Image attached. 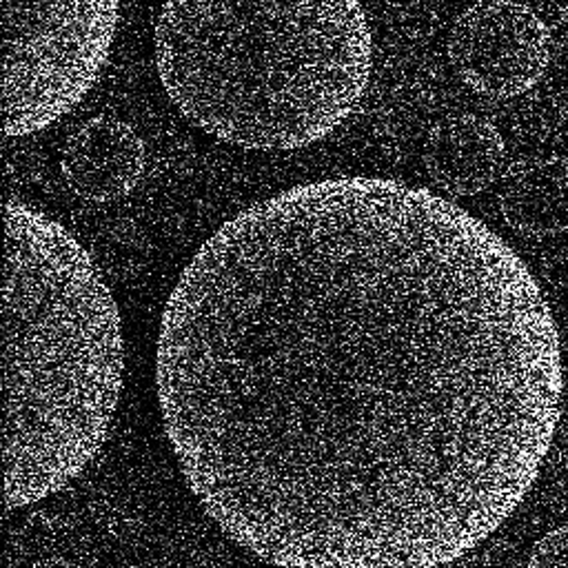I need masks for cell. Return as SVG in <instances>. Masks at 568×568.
<instances>
[{
  "label": "cell",
  "mask_w": 568,
  "mask_h": 568,
  "mask_svg": "<svg viewBox=\"0 0 568 568\" xmlns=\"http://www.w3.org/2000/svg\"><path fill=\"white\" fill-rule=\"evenodd\" d=\"M564 390L544 291L490 226L377 175L222 222L160 317L195 501L275 568H444L537 479Z\"/></svg>",
  "instance_id": "cell-1"
},
{
  "label": "cell",
  "mask_w": 568,
  "mask_h": 568,
  "mask_svg": "<svg viewBox=\"0 0 568 568\" xmlns=\"http://www.w3.org/2000/svg\"><path fill=\"white\" fill-rule=\"evenodd\" d=\"M4 217V501L18 510L62 490L104 446L124 335L100 268L60 222L18 200Z\"/></svg>",
  "instance_id": "cell-2"
},
{
  "label": "cell",
  "mask_w": 568,
  "mask_h": 568,
  "mask_svg": "<svg viewBox=\"0 0 568 568\" xmlns=\"http://www.w3.org/2000/svg\"><path fill=\"white\" fill-rule=\"evenodd\" d=\"M153 53L193 126L246 151H297L362 102L373 31L359 0H164Z\"/></svg>",
  "instance_id": "cell-3"
},
{
  "label": "cell",
  "mask_w": 568,
  "mask_h": 568,
  "mask_svg": "<svg viewBox=\"0 0 568 568\" xmlns=\"http://www.w3.org/2000/svg\"><path fill=\"white\" fill-rule=\"evenodd\" d=\"M4 133L31 135L67 115L102 73L120 0H2Z\"/></svg>",
  "instance_id": "cell-4"
},
{
  "label": "cell",
  "mask_w": 568,
  "mask_h": 568,
  "mask_svg": "<svg viewBox=\"0 0 568 568\" xmlns=\"http://www.w3.org/2000/svg\"><path fill=\"white\" fill-rule=\"evenodd\" d=\"M448 60L459 80L486 98L530 91L550 62L546 22L517 0H477L450 24Z\"/></svg>",
  "instance_id": "cell-5"
},
{
  "label": "cell",
  "mask_w": 568,
  "mask_h": 568,
  "mask_svg": "<svg viewBox=\"0 0 568 568\" xmlns=\"http://www.w3.org/2000/svg\"><path fill=\"white\" fill-rule=\"evenodd\" d=\"M60 171L67 186L87 202L120 200L142 180L144 142L129 122L93 115L64 140Z\"/></svg>",
  "instance_id": "cell-6"
},
{
  "label": "cell",
  "mask_w": 568,
  "mask_h": 568,
  "mask_svg": "<svg viewBox=\"0 0 568 568\" xmlns=\"http://www.w3.org/2000/svg\"><path fill=\"white\" fill-rule=\"evenodd\" d=\"M422 162L444 193L470 197L504 175L506 144L490 120L475 113L448 115L428 129Z\"/></svg>",
  "instance_id": "cell-7"
},
{
  "label": "cell",
  "mask_w": 568,
  "mask_h": 568,
  "mask_svg": "<svg viewBox=\"0 0 568 568\" xmlns=\"http://www.w3.org/2000/svg\"><path fill=\"white\" fill-rule=\"evenodd\" d=\"M497 200L501 217L519 235L541 240L568 231V160L535 158L508 166Z\"/></svg>",
  "instance_id": "cell-8"
},
{
  "label": "cell",
  "mask_w": 568,
  "mask_h": 568,
  "mask_svg": "<svg viewBox=\"0 0 568 568\" xmlns=\"http://www.w3.org/2000/svg\"><path fill=\"white\" fill-rule=\"evenodd\" d=\"M528 568H568V524L535 541L528 557Z\"/></svg>",
  "instance_id": "cell-9"
},
{
  "label": "cell",
  "mask_w": 568,
  "mask_h": 568,
  "mask_svg": "<svg viewBox=\"0 0 568 568\" xmlns=\"http://www.w3.org/2000/svg\"><path fill=\"white\" fill-rule=\"evenodd\" d=\"M31 568H80V566L64 557H44V559L36 561Z\"/></svg>",
  "instance_id": "cell-10"
}]
</instances>
